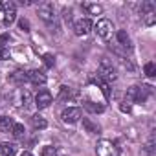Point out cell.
<instances>
[{
	"instance_id": "4fadbf2b",
	"label": "cell",
	"mask_w": 156,
	"mask_h": 156,
	"mask_svg": "<svg viewBox=\"0 0 156 156\" xmlns=\"http://www.w3.org/2000/svg\"><path fill=\"white\" fill-rule=\"evenodd\" d=\"M83 105H85V108H87L88 112H94V114H99V112H103V110H105V107H103L101 103H94V101H85Z\"/></svg>"
},
{
	"instance_id": "7402d4cb",
	"label": "cell",
	"mask_w": 156,
	"mask_h": 156,
	"mask_svg": "<svg viewBox=\"0 0 156 156\" xmlns=\"http://www.w3.org/2000/svg\"><path fill=\"white\" fill-rule=\"evenodd\" d=\"M11 81H13V83H24V81H28V77H26L24 72H15V73L11 75Z\"/></svg>"
},
{
	"instance_id": "2e32d148",
	"label": "cell",
	"mask_w": 156,
	"mask_h": 156,
	"mask_svg": "<svg viewBox=\"0 0 156 156\" xmlns=\"http://www.w3.org/2000/svg\"><path fill=\"white\" fill-rule=\"evenodd\" d=\"M136 101H138V87H130V88H127L125 103H136Z\"/></svg>"
},
{
	"instance_id": "8992f818",
	"label": "cell",
	"mask_w": 156,
	"mask_h": 156,
	"mask_svg": "<svg viewBox=\"0 0 156 156\" xmlns=\"http://www.w3.org/2000/svg\"><path fill=\"white\" fill-rule=\"evenodd\" d=\"M2 9H4V24L6 26L13 24L15 19H17V6L13 2H4L2 4Z\"/></svg>"
},
{
	"instance_id": "52a82bcc",
	"label": "cell",
	"mask_w": 156,
	"mask_h": 156,
	"mask_svg": "<svg viewBox=\"0 0 156 156\" xmlns=\"http://www.w3.org/2000/svg\"><path fill=\"white\" fill-rule=\"evenodd\" d=\"M96 31H98V35H99L101 39H108V37L112 35V31H114V26H112L110 20L101 19V20L96 24Z\"/></svg>"
},
{
	"instance_id": "9c48e42d",
	"label": "cell",
	"mask_w": 156,
	"mask_h": 156,
	"mask_svg": "<svg viewBox=\"0 0 156 156\" xmlns=\"http://www.w3.org/2000/svg\"><path fill=\"white\" fill-rule=\"evenodd\" d=\"M26 77H28V81L30 83H33V85H44L46 81H48V77H46V73L44 72H41V70H30L28 73H26Z\"/></svg>"
},
{
	"instance_id": "f1b7e54d",
	"label": "cell",
	"mask_w": 156,
	"mask_h": 156,
	"mask_svg": "<svg viewBox=\"0 0 156 156\" xmlns=\"http://www.w3.org/2000/svg\"><path fill=\"white\" fill-rule=\"evenodd\" d=\"M121 110H123V112H129V110H130V107H129V105H121Z\"/></svg>"
},
{
	"instance_id": "4316f807",
	"label": "cell",
	"mask_w": 156,
	"mask_h": 156,
	"mask_svg": "<svg viewBox=\"0 0 156 156\" xmlns=\"http://www.w3.org/2000/svg\"><path fill=\"white\" fill-rule=\"evenodd\" d=\"M22 101H24V107L30 105V92H24V94H22Z\"/></svg>"
},
{
	"instance_id": "603a6c76",
	"label": "cell",
	"mask_w": 156,
	"mask_h": 156,
	"mask_svg": "<svg viewBox=\"0 0 156 156\" xmlns=\"http://www.w3.org/2000/svg\"><path fill=\"white\" fill-rule=\"evenodd\" d=\"M41 156H57V151H55L53 145H46V147H42Z\"/></svg>"
},
{
	"instance_id": "ba28073f",
	"label": "cell",
	"mask_w": 156,
	"mask_h": 156,
	"mask_svg": "<svg viewBox=\"0 0 156 156\" xmlns=\"http://www.w3.org/2000/svg\"><path fill=\"white\" fill-rule=\"evenodd\" d=\"M51 101H53V96H51L48 90H41V92L35 96V107H37L39 110H42V108L50 107V105H51Z\"/></svg>"
},
{
	"instance_id": "5b68a950",
	"label": "cell",
	"mask_w": 156,
	"mask_h": 156,
	"mask_svg": "<svg viewBox=\"0 0 156 156\" xmlns=\"http://www.w3.org/2000/svg\"><path fill=\"white\" fill-rule=\"evenodd\" d=\"M92 20L90 19H79L75 24H73V31H75V35H79V37H83V35H88L90 31H92Z\"/></svg>"
},
{
	"instance_id": "5bb4252c",
	"label": "cell",
	"mask_w": 156,
	"mask_h": 156,
	"mask_svg": "<svg viewBox=\"0 0 156 156\" xmlns=\"http://www.w3.org/2000/svg\"><path fill=\"white\" fill-rule=\"evenodd\" d=\"M31 123H33V127H35L37 130H42V129H46V127H48V121H46L41 114H35V116L31 118Z\"/></svg>"
},
{
	"instance_id": "8fae6325",
	"label": "cell",
	"mask_w": 156,
	"mask_h": 156,
	"mask_svg": "<svg viewBox=\"0 0 156 156\" xmlns=\"http://www.w3.org/2000/svg\"><path fill=\"white\" fill-rule=\"evenodd\" d=\"M0 154L2 156H15L17 154V145L9 143V141H2L0 143Z\"/></svg>"
},
{
	"instance_id": "d4e9b609",
	"label": "cell",
	"mask_w": 156,
	"mask_h": 156,
	"mask_svg": "<svg viewBox=\"0 0 156 156\" xmlns=\"http://www.w3.org/2000/svg\"><path fill=\"white\" fill-rule=\"evenodd\" d=\"M9 59V50H6L4 46H0V61H6Z\"/></svg>"
},
{
	"instance_id": "e0dca14e",
	"label": "cell",
	"mask_w": 156,
	"mask_h": 156,
	"mask_svg": "<svg viewBox=\"0 0 156 156\" xmlns=\"http://www.w3.org/2000/svg\"><path fill=\"white\" fill-rule=\"evenodd\" d=\"M11 127H13L11 118H8V116L0 118V132H11Z\"/></svg>"
},
{
	"instance_id": "30bf717a",
	"label": "cell",
	"mask_w": 156,
	"mask_h": 156,
	"mask_svg": "<svg viewBox=\"0 0 156 156\" xmlns=\"http://www.w3.org/2000/svg\"><path fill=\"white\" fill-rule=\"evenodd\" d=\"M90 83H94V85L99 87V90L103 92L105 99H110V88H108V83H107V81H103L101 77L98 75V77H90Z\"/></svg>"
},
{
	"instance_id": "ac0fdd59",
	"label": "cell",
	"mask_w": 156,
	"mask_h": 156,
	"mask_svg": "<svg viewBox=\"0 0 156 156\" xmlns=\"http://www.w3.org/2000/svg\"><path fill=\"white\" fill-rule=\"evenodd\" d=\"M83 127H85V129H87V132H90V134H96V132H99V125L92 123L88 118H83Z\"/></svg>"
},
{
	"instance_id": "cb8c5ba5",
	"label": "cell",
	"mask_w": 156,
	"mask_h": 156,
	"mask_svg": "<svg viewBox=\"0 0 156 156\" xmlns=\"http://www.w3.org/2000/svg\"><path fill=\"white\" fill-rule=\"evenodd\" d=\"M42 62H44L48 68H51V66L55 64V57H53L51 53H44V55H42Z\"/></svg>"
},
{
	"instance_id": "ffe728a7",
	"label": "cell",
	"mask_w": 156,
	"mask_h": 156,
	"mask_svg": "<svg viewBox=\"0 0 156 156\" xmlns=\"http://www.w3.org/2000/svg\"><path fill=\"white\" fill-rule=\"evenodd\" d=\"M143 72H145L147 77H154V75H156V64H154V62H147V64L143 66Z\"/></svg>"
},
{
	"instance_id": "4dcf8cb0",
	"label": "cell",
	"mask_w": 156,
	"mask_h": 156,
	"mask_svg": "<svg viewBox=\"0 0 156 156\" xmlns=\"http://www.w3.org/2000/svg\"><path fill=\"white\" fill-rule=\"evenodd\" d=\"M0 9H2V2H0Z\"/></svg>"
},
{
	"instance_id": "9a60e30c",
	"label": "cell",
	"mask_w": 156,
	"mask_h": 156,
	"mask_svg": "<svg viewBox=\"0 0 156 156\" xmlns=\"http://www.w3.org/2000/svg\"><path fill=\"white\" fill-rule=\"evenodd\" d=\"M83 9H87L90 15H99L103 13V8L99 4H90V2H83Z\"/></svg>"
},
{
	"instance_id": "3957f363",
	"label": "cell",
	"mask_w": 156,
	"mask_h": 156,
	"mask_svg": "<svg viewBox=\"0 0 156 156\" xmlns=\"http://www.w3.org/2000/svg\"><path fill=\"white\" fill-rule=\"evenodd\" d=\"M61 119L64 121V123H77L81 119V108H77V107H68V108H64L62 110V114H61Z\"/></svg>"
},
{
	"instance_id": "7c38bea8",
	"label": "cell",
	"mask_w": 156,
	"mask_h": 156,
	"mask_svg": "<svg viewBox=\"0 0 156 156\" xmlns=\"http://www.w3.org/2000/svg\"><path fill=\"white\" fill-rule=\"evenodd\" d=\"M116 39H118V42H119L123 48H127V50H130V48H132V42H130V37L127 35V31L119 30V31L116 33Z\"/></svg>"
},
{
	"instance_id": "277c9868",
	"label": "cell",
	"mask_w": 156,
	"mask_h": 156,
	"mask_svg": "<svg viewBox=\"0 0 156 156\" xmlns=\"http://www.w3.org/2000/svg\"><path fill=\"white\" fill-rule=\"evenodd\" d=\"M39 17H41L42 20H46V22H51V20L55 19V8H53V4H51V2H42V4H39Z\"/></svg>"
},
{
	"instance_id": "83f0119b",
	"label": "cell",
	"mask_w": 156,
	"mask_h": 156,
	"mask_svg": "<svg viewBox=\"0 0 156 156\" xmlns=\"http://www.w3.org/2000/svg\"><path fill=\"white\" fill-rule=\"evenodd\" d=\"M8 41H9V35H6V33H4L2 37H0V46H4V42H8Z\"/></svg>"
},
{
	"instance_id": "f546056e",
	"label": "cell",
	"mask_w": 156,
	"mask_h": 156,
	"mask_svg": "<svg viewBox=\"0 0 156 156\" xmlns=\"http://www.w3.org/2000/svg\"><path fill=\"white\" fill-rule=\"evenodd\" d=\"M22 156H33L31 152H22Z\"/></svg>"
},
{
	"instance_id": "7a4b0ae2",
	"label": "cell",
	"mask_w": 156,
	"mask_h": 156,
	"mask_svg": "<svg viewBox=\"0 0 156 156\" xmlns=\"http://www.w3.org/2000/svg\"><path fill=\"white\" fill-rule=\"evenodd\" d=\"M96 154L98 156H119V151L110 140H101L96 145Z\"/></svg>"
},
{
	"instance_id": "44dd1931",
	"label": "cell",
	"mask_w": 156,
	"mask_h": 156,
	"mask_svg": "<svg viewBox=\"0 0 156 156\" xmlns=\"http://www.w3.org/2000/svg\"><path fill=\"white\" fill-rule=\"evenodd\" d=\"M70 96H72L70 88H68V87H61V90H59V96H57V99H59V101H66V99H68Z\"/></svg>"
},
{
	"instance_id": "484cf974",
	"label": "cell",
	"mask_w": 156,
	"mask_h": 156,
	"mask_svg": "<svg viewBox=\"0 0 156 156\" xmlns=\"http://www.w3.org/2000/svg\"><path fill=\"white\" fill-rule=\"evenodd\" d=\"M19 28H20L22 31H30V22H28L26 19H22V20L19 22Z\"/></svg>"
},
{
	"instance_id": "d6986e66",
	"label": "cell",
	"mask_w": 156,
	"mask_h": 156,
	"mask_svg": "<svg viewBox=\"0 0 156 156\" xmlns=\"http://www.w3.org/2000/svg\"><path fill=\"white\" fill-rule=\"evenodd\" d=\"M24 132H26L24 125H20V123H13V127H11V134H13L15 138H22Z\"/></svg>"
},
{
	"instance_id": "6da1fadb",
	"label": "cell",
	"mask_w": 156,
	"mask_h": 156,
	"mask_svg": "<svg viewBox=\"0 0 156 156\" xmlns=\"http://www.w3.org/2000/svg\"><path fill=\"white\" fill-rule=\"evenodd\" d=\"M103 81H116L118 79V72H116V66L112 64V61H108V59H103L101 62H99V73H98Z\"/></svg>"
}]
</instances>
